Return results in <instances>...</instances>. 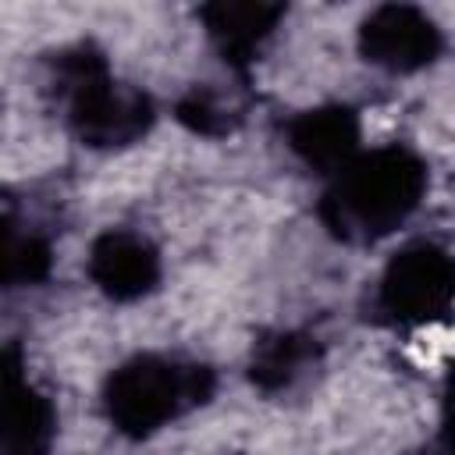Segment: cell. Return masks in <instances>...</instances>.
Segmentation results:
<instances>
[{
  "mask_svg": "<svg viewBox=\"0 0 455 455\" xmlns=\"http://www.w3.org/2000/svg\"><path fill=\"white\" fill-rule=\"evenodd\" d=\"M199 18L220 60L242 75L274 39L284 18V7L263 4V0H217V4L199 7Z\"/></svg>",
  "mask_w": 455,
  "mask_h": 455,
  "instance_id": "cell-8",
  "label": "cell"
},
{
  "mask_svg": "<svg viewBox=\"0 0 455 455\" xmlns=\"http://www.w3.org/2000/svg\"><path fill=\"white\" fill-rule=\"evenodd\" d=\"M46 85L60 103L71 135L89 149L135 146L156 121L153 100L139 85L117 82L92 43L57 50L50 57Z\"/></svg>",
  "mask_w": 455,
  "mask_h": 455,
  "instance_id": "cell-2",
  "label": "cell"
},
{
  "mask_svg": "<svg viewBox=\"0 0 455 455\" xmlns=\"http://www.w3.org/2000/svg\"><path fill=\"white\" fill-rule=\"evenodd\" d=\"M320 366V345L313 334L281 327L263 334L249 352V380L263 395H281L299 387Z\"/></svg>",
  "mask_w": 455,
  "mask_h": 455,
  "instance_id": "cell-10",
  "label": "cell"
},
{
  "mask_svg": "<svg viewBox=\"0 0 455 455\" xmlns=\"http://www.w3.org/2000/svg\"><path fill=\"white\" fill-rule=\"evenodd\" d=\"M363 124L359 114L348 103H320L309 110H299L284 124L288 149L320 174H338L355 153H359Z\"/></svg>",
  "mask_w": 455,
  "mask_h": 455,
  "instance_id": "cell-7",
  "label": "cell"
},
{
  "mask_svg": "<svg viewBox=\"0 0 455 455\" xmlns=\"http://www.w3.org/2000/svg\"><path fill=\"white\" fill-rule=\"evenodd\" d=\"M427 188L430 171L423 156L405 142H384L359 149L338 174H331L316 213L334 238L370 245L398 231L419 210Z\"/></svg>",
  "mask_w": 455,
  "mask_h": 455,
  "instance_id": "cell-1",
  "label": "cell"
},
{
  "mask_svg": "<svg viewBox=\"0 0 455 455\" xmlns=\"http://www.w3.org/2000/svg\"><path fill=\"white\" fill-rule=\"evenodd\" d=\"M57 434L53 402L21 370L18 352L4 355V451L0 455H50Z\"/></svg>",
  "mask_w": 455,
  "mask_h": 455,
  "instance_id": "cell-9",
  "label": "cell"
},
{
  "mask_svg": "<svg viewBox=\"0 0 455 455\" xmlns=\"http://www.w3.org/2000/svg\"><path fill=\"white\" fill-rule=\"evenodd\" d=\"M213 384V370L199 359L139 352L110 370L103 384V412L117 434L142 441L206 405Z\"/></svg>",
  "mask_w": 455,
  "mask_h": 455,
  "instance_id": "cell-3",
  "label": "cell"
},
{
  "mask_svg": "<svg viewBox=\"0 0 455 455\" xmlns=\"http://www.w3.org/2000/svg\"><path fill=\"white\" fill-rule=\"evenodd\" d=\"M174 117L196 132V135H206V139H217V135H228L238 128L242 121V103L235 100V92L213 85V82H196L188 85L178 103H174Z\"/></svg>",
  "mask_w": 455,
  "mask_h": 455,
  "instance_id": "cell-12",
  "label": "cell"
},
{
  "mask_svg": "<svg viewBox=\"0 0 455 455\" xmlns=\"http://www.w3.org/2000/svg\"><path fill=\"white\" fill-rule=\"evenodd\" d=\"M455 306V256L437 242L402 245L380 270L373 313L391 327H427Z\"/></svg>",
  "mask_w": 455,
  "mask_h": 455,
  "instance_id": "cell-4",
  "label": "cell"
},
{
  "mask_svg": "<svg viewBox=\"0 0 455 455\" xmlns=\"http://www.w3.org/2000/svg\"><path fill=\"white\" fill-rule=\"evenodd\" d=\"M53 270V245L43 228L32 220H21L14 206L7 203L4 213V284L14 288H36Z\"/></svg>",
  "mask_w": 455,
  "mask_h": 455,
  "instance_id": "cell-11",
  "label": "cell"
},
{
  "mask_svg": "<svg viewBox=\"0 0 455 455\" xmlns=\"http://www.w3.org/2000/svg\"><path fill=\"white\" fill-rule=\"evenodd\" d=\"M441 423H444V444L455 448V366L444 380V398H441Z\"/></svg>",
  "mask_w": 455,
  "mask_h": 455,
  "instance_id": "cell-13",
  "label": "cell"
},
{
  "mask_svg": "<svg viewBox=\"0 0 455 455\" xmlns=\"http://www.w3.org/2000/svg\"><path fill=\"white\" fill-rule=\"evenodd\" d=\"M355 46H359L363 60L380 68V71L416 75L441 57L444 32L423 7L380 4L359 21Z\"/></svg>",
  "mask_w": 455,
  "mask_h": 455,
  "instance_id": "cell-5",
  "label": "cell"
},
{
  "mask_svg": "<svg viewBox=\"0 0 455 455\" xmlns=\"http://www.w3.org/2000/svg\"><path fill=\"white\" fill-rule=\"evenodd\" d=\"M89 281L114 302H135L146 299L164 274L160 249L153 238L132 228H107L103 235L92 238L89 256H85Z\"/></svg>",
  "mask_w": 455,
  "mask_h": 455,
  "instance_id": "cell-6",
  "label": "cell"
},
{
  "mask_svg": "<svg viewBox=\"0 0 455 455\" xmlns=\"http://www.w3.org/2000/svg\"><path fill=\"white\" fill-rule=\"evenodd\" d=\"M444 448H448V444H444ZM448 451H451V455H455V448H448Z\"/></svg>",
  "mask_w": 455,
  "mask_h": 455,
  "instance_id": "cell-14",
  "label": "cell"
}]
</instances>
